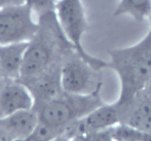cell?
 Wrapping results in <instances>:
<instances>
[{"label": "cell", "mask_w": 151, "mask_h": 141, "mask_svg": "<svg viewBox=\"0 0 151 141\" xmlns=\"http://www.w3.org/2000/svg\"><path fill=\"white\" fill-rule=\"evenodd\" d=\"M111 129L88 134L84 137V141H112L113 138Z\"/></svg>", "instance_id": "16"}, {"label": "cell", "mask_w": 151, "mask_h": 141, "mask_svg": "<svg viewBox=\"0 0 151 141\" xmlns=\"http://www.w3.org/2000/svg\"><path fill=\"white\" fill-rule=\"evenodd\" d=\"M65 131L38 121L32 134L24 141H53L63 135Z\"/></svg>", "instance_id": "14"}, {"label": "cell", "mask_w": 151, "mask_h": 141, "mask_svg": "<svg viewBox=\"0 0 151 141\" xmlns=\"http://www.w3.org/2000/svg\"><path fill=\"white\" fill-rule=\"evenodd\" d=\"M144 91H145L146 93H149V94L151 95V78L148 81V82H147V85H146Z\"/></svg>", "instance_id": "18"}, {"label": "cell", "mask_w": 151, "mask_h": 141, "mask_svg": "<svg viewBox=\"0 0 151 141\" xmlns=\"http://www.w3.org/2000/svg\"><path fill=\"white\" fill-rule=\"evenodd\" d=\"M53 141H66V137H65V136L62 135V136H60V137L55 139V140H53Z\"/></svg>", "instance_id": "19"}, {"label": "cell", "mask_w": 151, "mask_h": 141, "mask_svg": "<svg viewBox=\"0 0 151 141\" xmlns=\"http://www.w3.org/2000/svg\"><path fill=\"white\" fill-rule=\"evenodd\" d=\"M111 136L114 141H151V133L124 124L111 127Z\"/></svg>", "instance_id": "13"}, {"label": "cell", "mask_w": 151, "mask_h": 141, "mask_svg": "<svg viewBox=\"0 0 151 141\" xmlns=\"http://www.w3.org/2000/svg\"><path fill=\"white\" fill-rule=\"evenodd\" d=\"M56 1L57 0H24L25 4L38 17L55 11Z\"/></svg>", "instance_id": "15"}, {"label": "cell", "mask_w": 151, "mask_h": 141, "mask_svg": "<svg viewBox=\"0 0 151 141\" xmlns=\"http://www.w3.org/2000/svg\"><path fill=\"white\" fill-rule=\"evenodd\" d=\"M39 28L28 43L19 81L24 85L59 69L72 44L63 34L55 11L38 17Z\"/></svg>", "instance_id": "1"}, {"label": "cell", "mask_w": 151, "mask_h": 141, "mask_svg": "<svg viewBox=\"0 0 151 141\" xmlns=\"http://www.w3.org/2000/svg\"><path fill=\"white\" fill-rule=\"evenodd\" d=\"M38 117L34 109L0 118V141H24L35 129Z\"/></svg>", "instance_id": "10"}, {"label": "cell", "mask_w": 151, "mask_h": 141, "mask_svg": "<svg viewBox=\"0 0 151 141\" xmlns=\"http://www.w3.org/2000/svg\"><path fill=\"white\" fill-rule=\"evenodd\" d=\"M28 43L0 44V78L19 79Z\"/></svg>", "instance_id": "11"}, {"label": "cell", "mask_w": 151, "mask_h": 141, "mask_svg": "<svg viewBox=\"0 0 151 141\" xmlns=\"http://www.w3.org/2000/svg\"><path fill=\"white\" fill-rule=\"evenodd\" d=\"M112 141H114V140H112Z\"/></svg>", "instance_id": "21"}, {"label": "cell", "mask_w": 151, "mask_h": 141, "mask_svg": "<svg viewBox=\"0 0 151 141\" xmlns=\"http://www.w3.org/2000/svg\"><path fill=\"white\" fill-rule=\"evenodd\" d=\"M149 20H150V27H151V14L150 18H149Z\"/></svg>", "instance_id": "20"}, {"label": "cell", "mask_w": 151, "mask_h": 141, "mask_svg": "<svg viewBox=\"0 0 151 141\" xmlns=\"http://www.w3.org/2000/svg\"><path fill=\"white\" fill-rule=\"evenodd\" d=\"M109 55L107 68L114 70L120 81V93L116 102L122 104L143 91L151 78V27L135 44L112 49Z\"/></svg>", "instance_id": "2"}, {"label": "cell", "mask_w": 151, "mask_h": 141, "mask_svg": "<svg viewBox=\"0 0 151 141\" xmlns=\"http://www.w3.org/2000/svg\"><path fill=\"white\" fill-rule=\"evenodd\" d=\"M24 3V0H0V8L7 6Z\"/></svg>", "instance_id": "17"}, {"label": "cell", "mask_w": 151, "mask_h": 141, "mask_svg": "<svg viewBox=\"0 0 151 141\" xmlns=\"http://www.w3.org/2000/svg\"><path fill=\"white\" fill-rule=\"evenodd\" d=\"M151 14V0H120L115 8V16L128 15L137 22L149 19Z\"/></svg>", "instance_id": "12"}, {"label": "cell", "mask_w": 151, "mask_h": 141, "mask_svg": "<svg viewBox=\"0 0 151 141\" xmlns=\"http://www.w3.org/2000/svg\"><path fill=\"white\" fill-rule=\"evenodd\" d=\"M39 28L25 3L0 8V44L29 42Z\"/></svg>", "instance_id": "6"}, {"label": "cell", "mask_w": 151, "mask_h": 141, "mask_svg": "<svg viewBox=\"0 0 151 141\" xmlns=\"http://www.w3.org/2000/svg\"><path fill=\"white\" fill-rule=\"evenodd\" d=\"M35 100L29 89L19 80L0 78V118L33 109Z\"/></svg>", "instance_id": "8"}, {"label": "cell", "mask_w": 151, "mask_h": 141, "mask_svg": "<svg viewBox=\"0 0 151 141\" xmlns=\"http://www.w3.org/2000/svg\"><path fill=\"white\" fill-rule=\"evenodd\" d=\"M103 103L100 91L87 95L63 92L55 98L35 105L33 109L38 114L39 121L66 130L72 123L88 115Z\"/></svg>", "instance_id": "3"}, {"label": "cell", "mask_w": 151, "mask_h": 141, "mask_svg": "<svg viewBox=\"0 0 151 141\" xmlns=\"http://www.w3.org/2000/svg\"><path fill=\"white\" fill-rule=\"evenodd\" d=\"M119 124V106L116 101L104 103L66 128L63 136L73 137H86L88 134L103 131Z\"/></svg>", "instance_id": "7"}, {"label": "cell", "mask_w": 151, "mask_h": 141, "mask_svg": "<svg viewBox=\"0 0 151 141\" xmlns=\"http://www.w3.org/2000/svg\"><path fill=\"white\" fill-rule=\"evenodd\" d=\"M55 14L63 34L75 52L94 69L101 71L107 68L108 61L90 55L83 46V36L88 25L82 0H57Z\"/></svg>", "instance_id": "4"}, {"label": "cell", "mask_w": 151, "mask_h": 141, "mask_svg": "<svg viewBox=\"0 0 151 141\" xmlns=\"http://www.w3.org/2000/svg\"><path fill=\"white\" fill-rule=\"evenodd\" d=\"M119 106V124L151 133V95L142 91Z\"/></svg>", "instance_id": "9"}, {"label": "cell", "mask_w": 151, "mask_h": 141, "mask_svg": "<svg viewBox=\"0 0 151 141\" xmlns=\"http://www.w3.org/2000/svg\"><path fill=\"white\" fill-rule=\"evenodd\" d=\"M60 84L64 93L87 95L101 91L100 71L71 50L63 58L60 70Z\"/></svg>", "instance_id": "5"}]
</instances>
